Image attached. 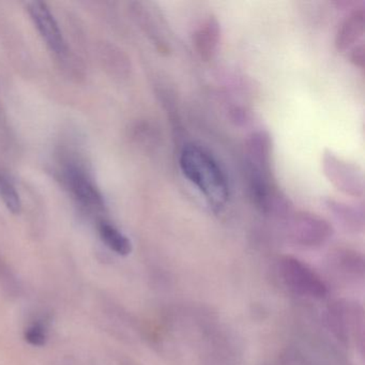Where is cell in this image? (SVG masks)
<instances>
[{
    "label": "cell",
    "instance_id": "14",
    "mask_svg": "<svg viewBox=\"0 0 365 365\" xmlns=\"http://www.w3.org/2000/svg\"><path fill=\"white\" fill-rule=\"evenodd\" d=\"M0 197L3 198L6 207L14 215H18L22 209L20 194L16 191L12 181L6 175L0 173Z\"/></svg>",
    "mask_w": 365,
    "mask_h": 365
},
{
    "label": "cell",
    "instance_id": "16",
    "mask_svg": "<svg viewBox=\"0 0 365 365\" xmlns=\"http://www.w3.org/2000/svg\"><path fill=\"white\" fill-rule=\"evenodd\" d=\"M364 46L362 43L356 44V46L351 48L350 53V61L354 63L356 67L360 69H364Z\"/></svg>",
    "mask_w": 365,
    "mask_h": 365
},
{
    "label": "cell",
    "instance_id": "4",
    "mask_svg": "<svg viewBox=\"0 0 365 365\" xmlns=\"http://www.w3.org/2000/svg\"><path fill=\"white\" fill-rule=\"evenodd\" d=\"M327 326L343 344L356 341L363 348L364 318L362 307L344 301L331 303L326 311Z\"/></svg>",
    "mask_w": 365,
    "mask_h": 365
},
{
    "label": "cell",
    "instance_id": "8",
    "mask_svg": "<svg viewBox=\"0 0 365 365\" xmlns=\"http://www.w3.org/2000/svg\"><path fill=\"white\" fill-rule=\"evenodd\" d=\"M247 159L249 170L271 174L272 140L266 131L252 133L247 140Z\"/></svg>",
    "mask_w": 365,
    "mask_h": 365
},
{
    "label": "cell",
    "instance_id": "11",
    "mask_svg": "<svg viewBox=\"0 0 365 365\" xmlns=\"http://www.w3.org/2000/svg\"><path fill=\"white\" fill-rule=\"evenodd\" d=\"M327 207L330 209L337 221L341 222V225L345 226L347 230L354 232L362 230L364 224L362 209L334 200H327Z\"/></svg>",
    "mask_w": 365,
    "mask_h": 365
},
{
    "label": "cell",
    "instance_id": "10",
    "mask_svg": "<svg viewBox=\"0 0 365 365\" xmlns=\"http://www.w3.org/2000/svg\"><path fill=\"white\" fill-rule=\"evenodd\" d=\"M364 10L362 8L350 12L337 29L335 48L339 52H346L354 48L364 35Z\"/></svg>",
    "mask_w": 365,
    "mask_h": 365
},
{
    "label": "cell",
    "instance_id": "13",
    "mask_svg": "<svg viewBox=\"0 0 365 365\" xmlns=\"http://www.w3.org/2000/svg\"><path fill=\"white\" fill-rule=\"evenodd\" d=\"M99 234L106 247L121 256L129 255L132 252V243L118 228L108 222L99 224Z\"/></svg>",
    "mask_w": 365,
    "mask_h": 365
},
{
    "label": "cell",
    "instance_id": "5",
    "mask_svg": "<svg viewBox=\"0 0 365 365\" xmlns=\"http://www.w3.org/2000/svg\"><path fill=\"white\" fill-rule=\"evenodd\" d=\"M322 170L337 190L352 197H362L364 178L358 166L339 159L330 151H326L322 157Z\"/></svg>",
    "mask_w": 365,
    "mask_h": 365
},
{
    "label": "cell",
    "instance_id": "15",
    "mask_svg": "<svg viewBox=\"0 0 365 365\" xmlns=\"http://www.w3.org/2000/svg\"><path fill=\"white\" fill-rule=\"evenodd\" d=\"M25 339L31 345L43 346L48 341V332L46 326L42 322H34L25 331Z\"/></svg>",
    "mask_w": 365,
    "mask_h": 365
},
{
    "label": "cell",
    "instance_id": "12",
    "mask_svg": "<svg viewBox=\"0 0 365 365\" xmlns=\"http://www.w3.org/2000/svg\"><path fill=\"white\" fill-rule=\"evenodd\" d=\"M332 264L337 270L352 277H361L364 274V259L358 252L351 250H337L333 253Z\"/></svg>",
    "mask_w": 365,
    "mask_h": 365
},
{
    "label": "cell",
    "instance_id": "6",
    "mask_svg": "<svg viewBox=\"0 0 365 365\" xmlns=\"http://www.w3.org/2000/svg\"><path fill=\"white\" fill-rule=\"evenodd\" d=\"M27 10L51 51L61 57L67 55L68 48L65 38L48 6L42 1H33L27 5Z\"/></svg>",
    "mask_w": 365,
    "mask_h": 365
},
{
    "label": "cell",
    "instance_id": "7",
    "mask_svg": "<svg viewBox=\"0 0 365 365\" xmlns=\"http://www.w3.org/2000/svg\"><path fill=\"white\" fill-rule=\"evenodd\" d=\"M63 178L72 195L81 206L91 211L103 208V196L82 168L68 165L63 170Z\"/></svg>",
    "mask_w": 365,
    "mask_h": 365
},
{
    "label": "cell",
    "instance_id": "3",
    "mask_svg": "<svg viewBox=\"0 0 365 365\" xmlns=\"http://www.w3.org/2000/svg\"><path fill=\"white\" fill-rule=\"evenodd\" d=\"M333 228L319 215L309 212L289 213L285 223L288 242L304 249H317L328 242Z\"/></svg>",
    "mask_w": 365,
    "mask_h": 365
},
{
    "label": "cell",
    "instance_id": "9",
    "mask_svg": "<svg viewBox=\"0 0 365 365\" xmlns=\"http://www.w3.org/2000/svg\"><path fill=\"white\" fill-rule=\"evenodd\" d=\"M221 39V26L215 16H209L196 29L193 36L195 52L202 61H209L217 54Z\"/></svg>",
    "mask_w": 365,
    "mask_h": 365
},
{
    "label": "cell",
    "instance_id": "2",
    "mask_svg": "<svg viewBox=\"0 0 365 365\" xmlns=\"http://www.w3.org/2000/svg\"><path fill=\"white\" fill-rule=\"evenodd\" d=\"M277 272L284 285L294 294L317 300L328 294V286L322 277L298 258L282 257L277 264Z\"/></svg>",
    "mask_w": 365,
    "mask_h": 365
},
{
    "label": "cell",
    "instance_id": "1",
    "mask_svg": "<svg viewBox=\"0 0 365 365\" xmlns=\"http://www.w3.org/2000/svg\"><path fill=\"white\" fill-rule=\"evenodd\" d=\"M179 164L187 180L200 190L212 208L225 206L230 197L227 177L207 149L196 144L185 145Z\"/></svg>",
    "mask_w": 365,
    "mask_h": 365
}]
</instances>
